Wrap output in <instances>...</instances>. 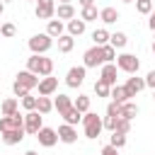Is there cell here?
Listing matches in <instances>:
<instances>
[{"label":"cell","instance_id":"1","mask_svg":"<svg viewBox=\"0 0 155 155\" xmlns=\"http://www.w3.org/2000/svg\"><path fill=\"white\" fill-rule=\"evenodd\" d=\"M27 70H31L39 78H46V75L53 73V61L46 58V53H31L27 58Z\"/></svg>","mask_w":155,"mask_h":155},{"label":"cell","instance_id":"2","mask_svg":"<svg viewBox=\"0 0 155 155\" xmlns=\"http://www.w3.org/2000/svg\"><path fill=\"white\" fill-rule=\"evenodd\" d=\"M82 131H85V138H99V133L104 131V124H102V116H97L94 111H85L82 114Z\"/></svg>","mask_w":155,"mask_h":155},{"label":"cell","instance_id":"3","mask_svg":"<svg viewBox=\"0 0 155 155\" xmlns=\"http://www.w3.org/2000/svg\"><path fill=\"white\" fill-rule=\"evenodd\" d=\"M51 46H53V36H48L46 31L44 34H34L29 39V51L31 53H48Z\"/></svg>","mask_w":155,"mask_h":155},{"label":"cell","instance_id":"4","mask_svg":"<svg viewBox=\"0 0 155 155\" xmlns=\"http://www.w3.org/2000/svg\"><path fill=\"white\" fill-rule=\"evenodd\" d=\"M114 63H116L119 70H124V73H128V75H136L138 68H140V61H138L133 53H121V56H116Z\"/></svg>","mask_w":155,"mask_h":155},{"label":"cell","instance_id":"5","mask_svg":"<svg viewBox=\"0 0 155 155\" xmlns=\"http://www.w3.org/2000/svg\"><path fill=\"white\" fill-rule=\"evenodd\" d=\"M104 56H102V46H92L82 53V65L85 68H102Z\"/></svg>","mask_w":155,"mask_h":155},{"label":"cell","instance_id":"6","mask_svg":"<svg viewBox=\"0 0 155 155\" xmlns=\"http://www.w3.org/2000/svg\"><path fill=\"white\" fill-rule=\"evenodd\" d=\"M41 126H44V114H39L36 109H31V111L24 114V133H31L34 136Z\"/></svg>","mask_w":155,"mask_h":155},{"label":"cell","instance_id":"7","mask_svg":"<svg viewBox=\"0 0 155 155\" xmlns=\"http://www.w3.org/2000/svg\"><path fill=\"white\" fill-rule=\"evenodd\" d=\"M36 19H53L56 17V0H36V10H34Z\"/></svg>","mask_w":155,"mask_h":155},{"label":"cell","instance_id":"8","mask_svg":"<svg viewBox=\"0 0 155 155\" xmlns=\"http://www.w3.org/2000/svg\"><path fill=\"white\" fill-rule=\"evenodd\" d=\"M85 73H87V68L85 65H73L68 73H65V85L68 87H80L82 82H85Z\"/></svg>","mask_w":155,"mask_h":155},{"label":"cell","instance_id":"9","mask_svg":"<svg viewBox=\"0 0 155 155\" xmlns=\"http://www.w3.org/2000/svg\"><path fill=\"white\" fill-rule=\"evenodd\" d=\"M34 136H36L39 145H44V148H53V145L58 143V133H56V128H48V126H41Z\"/></svg>","mask_w":155,"mask_h":155},{"label":"cell","instance_id":"10","mask_svg":"<svg viewBox=\"0 0 155 155\" xmlns=\"http://www.w3.org/2000/svg\"><path fill=\"white\" fill-rule=\"evenodd\" d=\"M12 128H24V116L19 111H15L10 116H0V133L12 131Z\"/></svg>","mask_w":155,"mask_h":155},{"label":"cell","instance_id":"11","mask_svg":"<svg viewBox=\"0 0 155 155\" xmlns=\"http://www.w3.org/2000/svg\"><path fill=\"white\" fill-rule=\"evenodd\" d=\"M39 97H51L56 90H58V78H51V75H46V78H39Z\"/></svg>","mask_w":155,"mask_h":155},{"label":"cell","instance_id":"12","mask_svg":"<svg viewBox=\"0 0 155 155\" xmlns=\"http://www.w3.org/2000/svg\"><path fill=\"white\" fill-rule=\"evenodd\" d=\"M116 75H119L116 63H102V73H99V80L102 82H107L109 87H114L116 85Z\"/></svg>","mask_w":155,"mask_h":155},{"label":"cell","instance_id":"13","mask_svg":"<svg viewBox=\"0 0 155 155\" xmlns=\"http://www.w3.org/2000/svg\"><path fill=\"white\" fill-rule=\"evenodd\" d=\"M58 140L61 143H65V145H73L75 140H78V128L75 126H70V124H63V126H58Z\"/></svg>","mask_w":155,"mask_h":155},{"label":"cell","instance_id":"14","mask_svg":"<svg viewBox=\"0 0 155 155\" xmlns=\"http://www.w3.org/2000/svg\"><path fill=\"white\" fill-rule=\"evenodd\" d=\"M15 82H19V85L27 87V90H34V87L39 85V75H34L31 70H19L17 78H15Z\"/></svg>","mask_w":155,"mask_h":155},{"label":"cell","instance_id":"15","mask_svg":"<svg viewBox=\"0 0 155 155\" xmlns=\"http://www.w3.org/2000/svg\"><path fill=\"white\" fill-rule=\"evenodd\" d=\"M124 87H126V92H128V94H131V99H133L140 90H145V80H143V78H138V75H133V78H126V85H124Z\"/></svg>","mask_w":155,"mask_h":155},{"label":"cell","instance_id":"16","mask_svg":"<svg viewBox=\"0 0 155 155\" xmlns=\"http://www.w3.org/2000/svg\"><path fill=\"white\" fill-rule=\"evenodd\" d=\"M0 138H2V143H5V145H17V143H22V140H24V128L5 131V133H0Z\"/></svg>","mask_w":155,"mask_h":155},{"label":"cell","instance_id":"17","mask_svg":"<svg viewBox=\"0 0 155 155\" xmlns=\"http://www.w3.org/2000/svg\"><path fill=\"white\" fill-rule=\"evenodd\" d=\"M68 34L70 36H80V34H85V29H87V22H82L80 17H73V19H68Z\"/></svg>","mask_w":155,"mask_h":155},{"label":"cell","instance_id":"18","mask_svg":"<svg viewBox=\"0 0 155 155\" xmlns=\"http://www.w3.org/2000/svg\"><path fill=\"white\" fill-rule=\"evenodd\" d=\"M56 17L68 22V19H73V17H75V7H73L70 2H58V5H56Z\"/></svg>","mask_w":155,"mask_h":155},{"label":"cell","instance_id":"19","mask_svg":"<svg viewBox=\"0 0 155 155\" xmlns=\"http://www.w3.org/2000/svg\"><path fill=\"white\" fill-rule=\"evenodd\" d=\"M109 97H111V102H116V104H124V102H128V99H131V94L126 92V87H124V85H114V87H111V92H109Z\"/></svg>","mask_w":155,"mask_h":155},{"label":"cell","instance_id":"20","mask_svg":"<svg viewBox=\"0 0 155 155\" xmlns=\"http://www.w3.org/2000/svg\"><path fill=\"white\" fill-rule=\"evenodd\" d=\"M46 34H48V36H53V39H58L61 34H65L63 19H48V24H46Z\"/></svg>","mask_w":155,"mask_h":155},{"label":"cell","instance_id":"21","mask_svg":"<svg viewBox=\"0 0 155 155\" xmlns=\"http://www.w3.org/2000/svg\"><path fill=\"white\" fill-rule=\"evenodd\" d=\"M70 107H73V99H70L68 94H58V97L53 99V109H56L58 114H65Z\"/></svg>","mask_w":155,"mask_h":155},{"label":"cell","instance_id":"22","mask_svg":"<svg viewBox=\"0 0 155 155\" xmlns=\"http://www.w3.org/2000/svg\"><path fill=\"white\" fill-rule=\"evenodd\" d=\"M0 111H2V116H10V114L19 111V102H17V97H7V99H2Z\"/></svg>","mask_w":155,"mask_h":155},{"label":"cell","instance_id":"23","mask_svg":"<svg viewBox=\"0 0 155 155\" xmlns=\"http://www.w3.org/2000/svg\"><path fill=\"white\" fill-rule=\"evenodd\" d=\"M138 116V104L133 102V99H128V102H124L121 104V119H136Z\"/></svg>","mask_w":155,"mask_h":155},{"label":"cell","instance_id":"24","mask_svg":"<svg viewBox=\"0 0 155 155\" xmlns=\"http://www.w3.org/2000/svg\"><path fill=\"white\" fill-rule=\"evenodd\" d=\"M99 19H102L104 24H114V22L119 19V10H116V7H102V10H99Z\"/></svg>","mask_w":155,"mask_h":155},{"label":"cell","instance_id":"25","mask_svg":"<svg viewBox=\"0 0 155 155\" xmlns=\"http://www.w3.org/2000/svg\"><path fill=\"white\" fill-rule=\"evenodd\" d=\"M73 46H75V36H70V34H61L58 36V51L61 53H70Z\"/></svg>","mask_w":155,"mask_h":155},{"label":"cell","instance_id":"26","mask_svg":"<svg viewBox=\"0 0 155 155\" xmlns=\"http://www.w3.org/2000/svg\"><path fill=\"white\" fill-rule=\"evenodd\" d=\"M61 116H63V121H65V124H70V126H78V124L82 121V114H80L75 107H70V109H68L65 114H61Z\"/></svg>","mask_w":155,"mask_h":155},{"label":"cell","instance_id":"27","mask_svg":"<svg viewBox=\"0 0 155 155\" xmlns=\"http://www.w3.org/2000/svg\"><path fill=\"white\" fill-rule=\"evenodd\" d=\"M97 17H99V10H97L94 5H87V7L80 10V19H82V22H94Z\"/></svg>","mask_w":155,"mask_h":155},{"label":"cell","instance_id":"28","mask_svg":"<svg viewBox=\"0 0 155 155\" xmlns=\"http://www.w3.org/2000/svg\"><path fill=\"white\" fill-rule=\"evenodd\" d=\"M109 44H111L114 48H124V46L128 44V36H126L124 31H114V34H109Z\"/></svg>","mask_w":155,"mask_h":155},{"label":"cell","instance_id":"29","mask_svg":"<svg viewBox=\"0 0 155 155\" xmlns=\"http://www.w3.org/2000/svg\"><path fill=\"white\" fill-rule=\"evenodd\" d=\"M73 107L80 111V114H85V111H90V97L87 94H78L75 99H73Z\"/></svg>","mask_w":155,"mask_h":155},{"label":"cell","instance_id":"30","mask_svg":"<svg viewBox=\"0 0 155 155\" xmlns=\"http://www.w3.org/2000/svg\"><path fill=\"white\" fill-rule=\"evenodd\" d=\"M36 111L46 116L48 111H53V102H51L48 97H36Z\"/></svg>","mask_w":155,"mask_h":155},{"label":"cell","instance_id":"31","mask_svg":"<svg viewBox=\"0 0 155 155\" xmlns=\"http://www.w3.org/2000/svg\"><path fill=\"white\" fill-rule=\"evenodd\" d=\"M92 41H94V46L109 44V31H107V29H94V31H92Z\"/></svg>","mask_w":155,"mask_h":155},{"label":"cell","instance_id":"32","mask_svg":"<svg viewBox=\"0 0 155 155\" xmlns=\"http://www.w3.org/2000/svg\"><path fill=\"white\" fill-rule=\"evenodd\" d=\"M109 143L114 145V148H124L126 145V133H119V131H111V136H109Z\"/></svg>","mask_w":155,"mask_h":155},{"label":"cell","instance_id":"33","mask_svg":"<svg viewBox=\"0 0 155 155\" xmlns=\"http://www.w3.org/2000/svg\"><path fill=\"white\" fill-rule=\"evenodd\" d=\"M102 56H104V63H114L116 61V48L111 44H104L102 46Z\"/></svg>","mask_w":155,"mask_h":155},{"label":"cell","instance_id":"34","mask_svg":"<svg viewBox=\"0 0 155 155\" xmlns=\"http://www.w3.org/2000/svg\"><path fill=\"white\" fill-rule=\"evenodd\" d=\"M153 0H136V12H140V15H150L153 12Z\"/></svg>","mask_w":155,"mask_h":155},{"label":"cell","instance_id":"35","mask_svg":"<svg viewBox=\"0 0 155 155\" xmlns=\"http://www.w3.org/2000/svg\"><path fill=\"white\" fill-rule=\"evenodd\" d=\"M109 92H111V87H109L107 82H102V80L94 82V94H97V97H109Z\"/></svg>","mask_w":155,"mask_h":155},{"label":"cell","instance_id":"36","mask_svg":"<svg viewBox=\"0 0 155 155\" xmlns=\"http://www.w3.org/2000/svg\"><path fill=\"white\" fill-rule=\"evenodd\" d=\"M15 31H17V29H15V24H10V22L0 24V34H2L5 39H12V36H15Z\"/></svg>","mask_w":155,"mask_h":155},{"label":"cell","instance_id":"37","mask_svg":"<svg viewBox=\"0 0 155 155\" xmlns=\"http://www.w3.org/2000/svg\"><path fill=\"white\" fill-rule=\"evenodd\" d=\"M114 131H119V133H126V136H128V131H131V121L119 116V121H116V128H114Z\"/></svg>","mask_w":155,"mask_h":155},{"label":"cell","instance_id":"38","mask_svg":"<svg viewBox=\"0 0 155 155\" xmlns=\"http://www.w3.org/2000/svg\"><path fill=\"white\" fill-rule=\"evenodd\" d=\"M22 107H24L27 111L36 109V97H31V94H24V97H22Z\"/></svg>","mask_w":155,"mask_h":155},{"label":"cell","instance_id":"39","mask_svg":"<svg viewBox=\"0 0 155 155\" xmlns=\"http://www.w3.org/2000/svg\"><path fill=\"white\" fill-rule=\"evenodd\" d=\"M107 116H121V104L109 102V104H107Z\"/></svg>","mask_w":155,"mask_h":155},{"label":"cell","instance_id":"40","mask_svg":"<svg viewBox=\"0 0 155 155\" xmlns=\"http://www.w3.org/2000/svg\"><path fill=\"white\" fill-rule=\"evenodd\" d=\"M12 92H15V97H24V94H29V90L22 87L19 82H12Z\"/></svg>","mask_w":155,"mask_h":155},{"label":"cell","instance_id":"41","mask_svg":"<svg viewBox=\"0 0 155 155\" xmlns=\"http://www.w3.org/2000/svg\"><path fill=\"white\" fill-rule=\"evenodd\" d=\"M143 80H145V87H150V90H155V70H150V73H148V75H145Z\"/></svg>","mask_w":155,"mask_h":155},{"label":"cell","instance_id":"42","mask_svg":"<svg viewBox=\"0 0 155 155\" xmlns=\"http://www.w3.org/2000/svg\"><path fill=\"white\" fill-rule=\"evenodd\" d=\"M99 155H119V148H114L111 143H107V145L102 148V153H99Z\"/></svg>","mask_w":155,"mask_h":155},{"label":"cell","instance_id":"43","mask_svg":"<svg viewBox=\"0 0 155 155\" xmlns=\"http://www.w3.org/2000/svg\"><path fill=\"white\" fill-rule=\"evenodd\" d=\"M80 7H87V5H94V0H78Z\"/></svg>","mask_w":155,"mask_h":155},{"label":"cell","instance_id":"44","mask_svg":"<svg viewBox=\"0 0 155 155\" xmlns=\"http://www.w3.org/2000/svg\"><path fill=\"white\" fill-rule=\"evenodd\" d=\"M148 27L155 31V15H150V19H148Z\"/></svg>","mask_w":155,"mask_h":155},{"label":"cell","instance_id":"45","mask_svg":"<svg viewBox=\"0 0 155 155\" xmlns=\"http://www.w3.org/2000/svg\"><path fill=\"white\" fill-rule=\"evenodd\" d=\"M24 155H39V153H36V150H27Z\"/></svg>","mask_w":155,"mask_h":155},{"label":"cell","instance_id":"46","mask_svg":"<svg viewBox=\"0 0 155 155\" xmlns=\"http://www.w3.org/2000/svg\"><path fill=\"white\" fill-rule=\"evenodd\" d=\"M2 12H5V2L0 0V15H2Z\"/></svg>","mask_w":155,"mask_h":155},{"label":"cell","instance_id":"47","mask_svg":"<svg viewBox=\"0 0 155 155\" xmlns=\"http://www.w3.org/2000/svg\"><path fill=\"white\" fill-rule=\"evenodd\" d=\"M58 2H73V0H58Z\"/></svg>","mask_w":155,"mask_h":155},{"label":"cell","instance_id":"48","mask_svg":"<svg viewBox=\"0 0 155 155\" xmlns=\"http://www.w3.org/2000/svg\"><path fill=\"white\" fill-rule=\"evenodd\" d=\"M121 2H136V0H121Z\"/></svg>","mask_w":155,"mask_h":155},{"label":"cell","instance_id":"49","mask_svg":"<svg viewBox=\"0 0 155 155\" xmlns=\"http://www.w3.org/2000/svg\"><path fill=\"white\" fill-rule=\"evenodd\" d=\"M153 53H155V41H153Z\"/></svg>","mask_w":155,"mask_h":155},{"label":"cell","instance_id":"50","mask_svg":"<svg viewBox=\"0 0 155 155\" xmlns=\"http://www.w3.org/2000/svg\"><path fill=\"white\" fill-rule=\"evenodd\" d=\"M150 15H155V5H153V12H150Z\"/></svg>","mask_w":155,"mask_h":155},{"label":"cell","instance_id":"51","mask_svg":"<svg viewBox=\"0 0 155 155\" xmlns=\"http://www.w3.org/2000/svg\"><path fill=\"white\" fill-rule=\"evenodd\" d=\"M2 2H12V0H2Z\"/></svg>","mask_w":155,"mask_h":155},{"label":"cell","instance_id":"52","mask_svg":"<svg viewBox=\"0 0 155 155\" xmlns=\"http://www.w3.org/2000/svg\"><path fill=\"white\" fill-rule=\"evenodd\" d=\"M153 99H155V90H153Z\"/></svg>","mask_w":155,"mask_h":155},{"label":"cell","instance_id":"53","mask_svg":"<svg viewBox=\"0 0 155 155\" xmlns=\"http://www.w3.org/2000/svg\"><path fill=\"white\" fill-rule=\"evenodd\" d=\"M153 2H155V0H153Z\"/></svg>","mask_w":155,"mask_h":155},{"label":"cell","instance_id":"54","mask_svg":"<svg viewBox=\"0 0 155 155\" xmlns=\"http://www.w3.org/2000/svg\"><path fill=\"white\" fill-rule=\"evenodd\" d=\"M0 24H2V22H0Z\"/></svg>","mask_w":155,"mask_h":155}]
</instances>
